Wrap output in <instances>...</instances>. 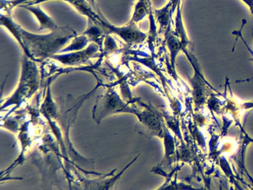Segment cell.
Listing matches in <instances>:
<instances>
[{
    "instance_id": "cell-1",
    "label": "cell",
    "mask_w": 253,
    "mask_h": 190,
    "mask_svg": "<svg viewBox=\"0 0 253 190\" xmlns=\"http://www.w3.org/2000/svg\"><path fill=\"white\" fill-rule=\"evenodd\" d=\"M1 23L14 35L26 56L34 61L52 57L60 53L62 48L76 36V33L68 27H58L45 35L33 34L25 31L11 16L3 13H1Z\"/></svg>"
},
{
    "instance_id": "cell-2",
    "label": "cell",
    "mask_w": 253,
    "mask_h": 190,
    "mask_svg": "<svg viewBox=\"0 0 253 190\" xmlns=\"http://www.w3.org/2000/svg\"><path fill=\"white\" fill-rule=\"evenodd\" d=\"M41 86V75L35 61L28 56H24L22 60L21 75L15 92L2 104L1 110L14 105V108L20 107L23 102L30 99L39 89Z\"/></svg>"
},
{
    "instance_id": "cell-3",
    "label": "cell",
    "mask_w": 253,
    "mask_h": 190,
    "mask_svg": "<svg viewBox=\"0 0 253 190\" xmlns=\"http://www.w3.org/2000/svg\"><path fill=\"white\" fill-rule=\"evenodd\" d=\"M43 155L35 154L33 161L38 166L42 175V188L44 190H52L53 185H58V178L57 172L60 169V162L56 154L43 151Z\"/></svg>"
},
{
    "instance_id": "cell-4",
    "label": "cell",
    "mask_w": 253,
    "mask_h": 190,
    "mask_svg": "<svg viewBox=\"0 0 253 190\" xmlns=\"http://www.w3.org/2000/svg\"><path fill=\"white\" fill-rule=\"evenodd\" d=\"M134 111L135 110L128 108V105L121 100L115 91H109L102 96L100 100H97V105H94L93 110V117L99 123L108 116L121 112L134 114Z\"/></svg>"
},
{
    "instance_id": "cell-5",
    "label": "cell",
    "mask_w": 253,
    "mask_h": 190,
    "mask_svg": "<svg viewBox=\"0 0 253 190\" xmlns=\"http://www.w3.org/2000/svg\"><path fill=\"white\" fill-rule=\"evenodd\" d=\"M137 157H134V160H131L125 168L122 169L119 173L114 175V172L116 169H114L112 172L109 173L105 174L103 177L100 178H95V179H85V178H81V182L84 185V190H112L115 184L118 182V180L121 179L124 172L127 169L129 168L133 163L137 160Z\"/></svg>"
},
{
    "instance_id": "cell-6",
    "label": "cell",
    "mask_w": 253,
    "mask_h": 190,
    "mask_svg": "<svg viewBox=\"0 0 253 190\" xmlns=\"http://www.w3.org/2000/svg\"><path fill=\"white\" fill-rule=\"evenodd\" d=\"M103 28L109 33H113L120 36L124 41L128 43H142L146 39V34L140 31L135 23L131 22L124 27H115L108 22H103Z\"/></svg>"
},
{
    "instance_id": "cell-7",
    "label": "cell",
    "mask_w": 253,
    "mask_h": 190,
    "mask_svg": "<svg viewBox=\"0 0 253 190\" xmlns=\"http://www.w3.org/2000/svg\"><path fill=\"white\" fill-rule=\"evenodd\" d=\"M134 114L141 123L143 129L151 136L164 137V130L161 119L156 113L149 110L136 111Z\"/></svg>"
},
{
    "instance_id": "cell-8",
    "label": "cell",
    "mask_w": 253,
    "mask_h": 190,
    "mask_svg": "<svg viewBox=\"0 0 253 190\" xmlns=\"http://www.w3.org/2000/svg\"><path fill=\"white\" fill-rule=\"evenodd\" d=\"M97 50L98 48L97 46L91 44L84 50H78V51L66 53V54H55L51 58H54L66 65H77L88 60V59L92 56Z\"/></svg>"
},
{
    "instance_id": "cell-9",
    "label": "cell",
    "mask_w": 253,
    "mask_h": 190,
    "mask_svg": "<svg viewBox=\"0 0 253 190\" xmlns=\"http://www.w3.org/2000/svg\"><path fill=\"white\" fill-rule=\"evenodd\" d=\"M20 6L27 9L36 16L40 22V30L48 29L50 31H54L58 28L54 20L41 9L39 4H36V5L21 4Z\"/></svg>"
},
{
    "instance_id": "cell-10",
    "label": "cell",
    "mask_w": 253,
    "mask_h": 190,
    "mask_svg": "<svg viewBox=\"0 0 253 190\" xmlns=\"http://www.w3.org/2000/svg\"><path fill=\"white\" fill-rule=\"evenodd\" d=\"M51 1V0H30L26 4H23L35 5V4H38L40 3L45 2V1ZM61 1H69L74 7H76L77 10H79L83 14L88 16V18H90L94 22H98L100 19V18L96 13H93L92 10L88 6L86 0H61Z\"/></svg>"
},
{
    "instance_id": "cell-11",
    "label": "cell",
    "mask_w": 253,
    "mask_h": 190,
    "mask_svg": "<svg viewBox=\"0 0 253 190\" xmlns=\"http://www.w3.org/2000/svg\"><path fill=\"white\" fill-rule=\"evenodd\" d=\"M41 111L48 120L56 119L58 115V108L53 99L50 85H48L46 96L41 105Z\"/></svg>"
},
{
    "instance_id": "cell-12",
    "label": "cell",
    "mask_w": 253,
    "mask_h": 190,
    "mask_svg": "<svg viewBox=\"0 0 253 190\" xmlns=\"http://www.w3.org/2000/svg\"><path fill=\"white\" fill-rule=\"evenodd\" d=\"M174 10H175V7H174L171 0H170L169 2L167 5L164 6L163 8L155 10V13L157 20L161 25V28H160L161 32H162L163 30H165L168 26L169 24L170 18L174 13Z\"/></svg>"
},
{
    "instance_id": "cell-13",
    "label": "cell",
    "mask_w": 253,
    "mask_h": 190,
    "mask_svg": "<svg viewBox=\"0 0 253 190\" xmlns=\"http://www.w3.org/2000/svg\"><path fill=\"white\" fill-rule=\"evenodd\" d=\"M155 190H204L202 189H197L190 186L186 185L183 183H178L177 180L167 178L166 182L159 188Z\"/></svg>"
},
{
    "instance_id": "cell-14",
    "label": "cell",
    "mask_w": 253,
    "mask_h": 190,
    "mask_svg": "<svg viewBox=\"0 0 253 190\" xmlns=\"http://www.w3.org/2000/svg\"><path fill=\"white\" fill-rule=\"evenodd\" d=\"M169 49L171 53V63L173 69H174V60L176 56L180 50H182L181 43L180 40H177L174 36L169 35L168 40H167Z\"/></svg>"
},
{
    "instance_id": "cell-15",
    "label": "cell",
    "mask_w": 253,
    "mask_h": 190,
    "mask_svg": "<svg viewBox=\"0 0 253 190\" xmlns=\"http://www.w3.org/2000/svg\"><path fill=\"white\" fill-rule=\"evenodd\" d=\"M88 43V37L86 36H81L75 39L73 43H71L70 46L65 48L62 49L60 53H65V52L78 51L83 48L85 47Z\"/></svg>"
},
{
    "instance_id": "cell-16",
    "label": "cell",
    "mask_w": 253,
    "mask_h": 190,
    "mask_svg": "<svg viewBox=\"0 0 253 190\" xmlns=\"http://www.w3.org/2000/svg\"><path fill=\"white\" fill-rule=\"evenodd\" d=\"M241 33H240V31H238V32H235V31H233L232 32V34H236V35L239 36L240 37H241V40H243V43H244V45H245L246 48H247V49H248L249 51H250V54H251L252 58L250 59V60L253 61V50H252L251 48H250V47H249L248 46H247V43H246L245 40H244V39L243 38L242 35H241Z\"/></svg>"
},
{
    "instance_id": "cell-17",
    "label": "cell",
    "mask_w": 253,
    "mask_h": 190,
    "mask_svg": "<svg viewBox=\"0 0 253 190\" xmlns=\"http://www.w3.org/2000/svg\"><path fill=\"white\" fill-rule=\"evenodd\" d=\"M246 4H247L249 8L251 10L252 14L253 15V0H242Z\"/></svg>"
},
{
    "instance_id": "cell-18",
    "label": "cell",
    "mask_w": 253,
    "mask_h": 190,
    "mask_svg": "<svg viewBox=\"0 0 253 190\" xmlns=\"http://www.w3.org/2000/svg\"><path fill=\"white\" fill-rule=\"evenodd\" d=\"M89 1L91 4H92V6H94V0H89Z\"/></svg>"
}]
</instances>
